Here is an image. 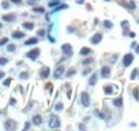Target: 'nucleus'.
<instances>
[{
  "label": "nucleus",
  "instance_id": "20e7f679",
  "mask_svg": "<svg viewBox=\"0 0 139 131\" xmlns=\"http://www.w3.org/2000/svg\"><path fill=\"white\" fill-rule=\"evenodd\" d=\"M49 127L51 128H59L60 127V120L57 116H52L51 117V122H49Z\"/></svg>",
  "mask_w": 139,
  "mask_h": 131
},
{
  "label": "nucleus",
  "instance_id": "72a5a7b5",
  "mask_svg": "<svg viewBox=\"0 0 139 131\" xmlns=\"http://www.w3.org/2000/svg\"><path fill=\"white\" fill-rule=\"evenodd\" d=\"M1 7H3L4 10H6V8H8V7H10V4H8V1H3V4H1Z\"/></svg>",
  "mask_w": 139,
  "mask_h": 131
},
{
  "label": "nucleus",
  "instance_id": "ddd939ff",
  "mask_svg": "<svg viewBox=\"0 0 139 131\" xmlns=\"http://www.w3.org/2000/svg\"><path fill=\"white\" fill-rule=\"evenodd\" d=\"M3 21L6 22H14L15 21V15H3Z\"/></svg>",
  "mask_w": 139,
  "mask_h": 131
},
{
  "label": "nucleus",
  "instance_id": "b1692460",
  "mask_svg": "<svg viewBox=\"0 0 139 131\" xmlns=\"http://www.w3.org/2000/svg\"><path fill=\"white\" fill-rule=\"evenodd\" d=\"M77 73V71H75V70L74 68H71V70H68V71H67V76H68V78H71V76L74 75V74Z\"/></svg>",
  "mask_w": 139,
  "mask_h": 131
},
{
  "label": "nucleus",
  "instance_id": "58836bf2",
  "mask_svg": "<svg viewBox=\"0 0 139 131\" xmlns=\"http://www.w3.org/2000/svg\"><path fill=\"white\" fill-rule=\"evenodd\" d=\"M11 3H14V4H19L21 3V0H10Z\"/></svg>",
  "mask_w": 139,
  "mask_h": 131
},
{
  "label": "nucleus",
  "instance_id": "393cba45",
  "mask_svg": "<svg viewBox=\"0 0 139 131\" xmlns=\"http://www.w3.org/2000/svg\"><path fill=\"white\" fill-rule=\"evenodd\" d=\"M8 63V59L6 57H0V66H6Z\"/></svg>",
  "mask_w": 139,
  "mask_h": 131
},
{
  "label": "nucleus",
  "instance_id": "a19ab883",
  "mask_svg": "<svg viewBox=\"0 0 139 131\" xmlns=\"http://www.w3.org/2000/svg\"><path fill=\"white\" fill-rule=\"evenodd\" d=\"M29 127H30V123H29V122H27V123L25 124V130H27Z\"/></svg>",
  "mask_w": 139,
  "mask_h": 131
},
{
  "label": "nucleus",
  "instance_id": "6ab92c4d",
  "mask_svg": "<svg viewBox=\"0 0 139 131\" xmlns=\"http://www.w3.org/2000/svg\"><path fill=\"white\" fill-rule=\"evenodd\" d=\"M33 11L37 12V14H44V12H45V8H44V7H34V8H33Z\"/></svg>",
  "mask_w": 139,
  "mask_h": 131
},
{
  "label": "nucleus",
  "instance_id": "09e8293b",
  "mask_svg": "<svg viewBox=\"0 0 139 131\" xmlns=\"http://www.w3.org/2000/svg\"><path fill=\"white\" fill-rule=\"evenodd\" d=\"M138 74H139V71H138Z\"/></svg>",
  "mask_w": 139,
  "mask_h": 131
},
{
  "label": "nucleus",
  "instance_id": "1a4fd4ad",
  "mask_svg": "<svg viewBox=\"0 0 139 131\" xmlns=\"http://www.w3.org/2000/svg\"><path fill=\"white\" fill-rule=\"evenodd\" d=\"M101 40H102V34L101 33H97V34H94L93 37H91V44H94V45H97V44H100L101 42Z\"/></svg>",
  "mask_w": 139,
  "mask_h": 131
},
{
  "label": "nucleus",
  "instance_id": "0eeeda50",
  "mask_svg": "<svg viewBox=\"0 0 139 131\" xmlns=\"http://www.w3.org/2000/svg\"><path fill=\"white\" fill-rule=\"evenodd\" d=\"M49 74H51V70H49V67H42L41 68V71H40V75H41V78L42 79H46L49 76Z\"/></svg>",
  "mask_w": 139,
  "mask_h": 131
},
{
  "label": "nucleus",
  "instance_id": "bb28decb",
  "mask_svg": "<svg viewBox=\"0 0 139 131\" xmlns=\"http://www.w3.org/2000/svg\"><path fill=\"white\" fill-rule=\"evenodd\" d=\"M7 51H8V52H14V51H15V45H14V44H10V45L7 47Z\"/></svg>",
  "mask_w": 139,
  "mask_h": 131
},
{
  "label": "nucleus",
  "instance_id": "de8ad7c7",
  "mask_svg": "<svg viewBox=\"0 0 139 131\" xmlns=\"http://www.w3.org/2000/svg\"><path fill=\"white\" fill-rule=\"evenodd\" d=\"M105 1H109V0H105Z\"/></svg>",
  "mask_w": 139,
  "mask_h": 131
},
{
  "label": "nucleus",
  "instance_id": "aec40b11",
  "mask_svg": "<svg viewBox=\"0 0 139 131\" xmlns=\"http://www.w3.org/2000/svg\"><path fill=\"white\" fill-rule=\"evenodd\" d=\"M113 105H115V107H119V108H120V107L123 105V100H122V98H116V100L113 101Z\"/></svg>",
  "mask_w": 139,
  "mask_h": 131
},
{
  "label": "nucleus",
  "instance_id": "dca6fc26",
  "mask_svg": "<svg viewBox=\"0 0 139 131\" xmlns=\"http://www.w3.org/2000/svg\"><path fill=\"white\" fill-rule=\"evenodd\" d=\"M23 28L27 29V30H33V29H34V23H31V22H25Z\"/></svg>",
  "mask_w": 139,
  "mask_h": 131
},
{
  "label": "nucleus",
  "instance_id": "f8f14e48",
  "mask_svg": "<svg viewBox=\"0 0 139 131\" xmlns=\"http://www.w3.org/2000/svg\"><path fill=\"white\" fill-rule=\"evenodd\" d=\"M41 122H42V117L40 116V115H35V116L33 117V123H34L35 126H40V124H41Z\"/></svg>",
  "mask_w": 139,
  "mask_h": 131
},
{
  "label": "nucleus",
  "instance_id": "49530a36",
  "mask_svg": "<svg viewBox=\"0 0 139 131\" xmlns=\"http://www.w3.org/2000/svg\"><path fill=\"white\" fill-rule=\"evenodd\" d=\"M0 29H1V23H0Z\"/></svg>",
  "mask_w": 139,
  "mask_h": 131
},
{
  "label": "nucleus",
  "instance_id": "9d476101",
  "mask_svg": "<svg viewBox=\"0 0 139 131\" xmlns=\"http://www.w3.org/2000/svg\"><path fill=\"white\" fill-rule=\"evenodd\" d=\"M97 73H94L93 75L90 76V78H89V85H90V86H94V85H96V83H97Z\"/></svg>",
  "mask_w": 139,
  "mask_h": 131
},
{
  "label": "nucleus",
  "instance_id": "c756f323",
  "mask_svg": "<svg viewBox=\"0 0 139 131\" xmlns=\"http://www.w3.org/2000/svg\"><path fill=\"white\" fill-rule=\"evenodd\" d=\"M136 75H138V70H134V71L131 73V79H135Z\"/></svg>",
  "mask_w": 139,
  "mask_h": 131
},
{
  "label": "nucleus",
  "instance_id": "c9c22d12",
  "mask_svg": "<svg viewBox=\"0 0 139 131\" xmlns=\"http://www.w3.org/2000/svg\"><path fill=\"white\" fill-rule=\"evenodd\" d=\"M48 38H49V41H51V42H55L56 41V38L53 37V36H51V34H48Z\"/></svg>",
  "mask_w": 139,
  "mask_h": 131
},
{
  "label": "nucleus",
  "instance_id": "5701e85b",
  "mask_svg": "<svg viewBox=\"0 0 139 131\" xmlns=\"http://www.w3.org/2000/svg\"><path fill=\"white\" fill-rule=\"evenodd\" d=\"M105 28H106V29H112V28H113V23H112V22L111 21H105Z\"/></svg>",
  "mask_w": 139,
  "mask_h": 131
},
{
  "label": "nucleus",
  "instance_id": "4468645a",
  "mask_svg": "<svg viewBox=\"0 0 139 131\" xmlns=\"http://www.w3.org/2000/svg\"><path fill=\"white\" fill-rule=\"evenodd\" d=\"M79 53H80V56H89L91 53V51H90V48H82Z\"/></svg>",
  "mask_w": 139,
  "mask_h": 131
},
{
  "label": "nucleus",
  "instance_id": "a878e982",
  "mask_svg": "<svg viewBox=\"0 0 139 131\" xmlns=\"http://www.w3.org/2000/svg\"><path fill=\"white\" fill-rule=\"evenodd\" d=\"M19 78H22V79H27L29 74L27 73H21V74H19Z\"/></svg>",
  "mask_w": 139,
  "mask_h": 131
},
{
  "label": "nucleus",
  "instance_id": "37998d69",
  "mask_svg": "<svg viewBox=\"0 0 139 131\" xmlns=\"http://www.w3.org/2000/svg\"><path fill=\"white\" fill-rule=\"evenodd\" d=\"M35 1H40V0H30V4L31 3H35Z\"/></svg>",
  "mask_w": 139,
  "mask_h": 131
},
{
  "label": "nucleus",
  "instance_id": "423d86ee",
  "mask_svg": "<svg viewBox=\"0 0 139 131\" xmlns=\"http://www.w3.org/2000/svg\"><path fill=\"white\" fill-rule=\"evenodd\" d=\"M64 71H66L64 66H59V67H57L55 71H53V76H55V78H60V76L64 74Z\"/></svg>",
  "mask_w": 139,
  "mask_h": 131
},
{
  "label": "nucleus",
  "instance_id": "7c9ffc66",
  "mask_svg": "<svg viewBox=\"0 0 139 131\" xmlns=\"http://www.w3.org/2000/svg\"><path fill=\"white\" fill-rule=\"evenodd\" d=\"M7 41H8V38H7V37L1 38V40H0V45H6V44H7Z\"/></svg>",
  "mask_w": 139,
  "mask_h": 131
},
{
  "label": "nucleus",
  "instance_id": "4be33fe9",
  "mask_svg": "<svg viewBox=\"0 0 139 131\" xmlns=\"http://www.w3.org/2000/svg\"><path fill=\"white\" fill-rule=\"evenodd\" d=\"M59 3H60V0H52V1H49L48 3V6L49 7H56Z\"/></svg>",
  "mask_w": 139,
  "mask_h": 131
},
{
  "label": "nucleus",
  "instance_id": "2f4dec72",
  "mask_svg": "<svg viewBox=\"0 0 139 131\" xmlns=\"http://www.w3.org/2000/svg\"><path fill=\"white\" fill-rule=\"evenodd\" d=\"M11 82H12V79H11V78H7V79L4 81V83H3V85H4V86H8V85H10Z\"/></svg>",
  "mask_w": 139,
  "mask_h": 131
},
{
  "label": "nucleus",
  "instance_id": "a211bd4d",
  "mask_svg": "<svg viewBox=\"0 0 139 131\" xmlns=\"http://www.w3.org/2000/svg\"><path fill=\"white\" fill-rule=\"evenodd\" d=\"M113 87H115V86H105L104 87L105 94H112V93H113Z\"/></svg>",
  "mask_w": 139,
  "mask_h": 131
},
{
  "label": "nucleus",
  "instance_id": "2eb2a0df",
  "mask_svg": "<svg viewBox=\"0 0 139 131\" xmlns=\"http://www.w3.org/2000/svg\"><path fill=\"white\" fill-rule=\"evenodd\" d=\"M4 127H6V130H11V128H15V123H12L11 120H7V122H6V124H4Z\"/></svg>",
  "mask_w": 139,
  "mask_h": 131
},
{
  "label": "nucleus",
  "instance_id": "473e14b6",
  "mask_svg": "<svg viewBox=\"0 0 139 131\" xmlns=\"http://www.w3.org/2000/svg\"><path fill=\"white\" fill-rule=\"evenodd\" d=\"M91 63H93V59H87V60L83 62V66H89V64H91Z\"/></svg>",
  "mask_w": 139,
  "mask_h": 131
},
{
  "label": "nucleus",
  "instance_id": "e433bc0d",
  "mask_svg": "<svg viewBox=\"0 0 139 131\" xmlns=\"http://www.w3.org/2000/svg\"><path fill=\"white\" fill-rule=\"evenodd\" d=\"M89 73H90V68H87V70H83V73H82V75H83V76H86V75H87V74H89Z\"/></svg>",
  "mask_w": 139,
  "mask_h": 131
},
{
  "label": "nucleus",
  "instance_id": "cd10ccee",
  "mask_svg": "<svg viewBox=\"0 0 139 131\" xmlns=\"http://www.w3.org/2000/svg\"><path fill=\"white\" fill-rule=\"evenodd\" d=\"M132 94H134V98H135V100H139V90L138 89L134 90V93Z\"/></svg>",
  "mask_w": 139,
  "mask_h": 131
},
{
  "label": "nucleus",
  "instance_id": "f257e3e1",
  "mask_svg": "<svg viewBox=\"0 0 139 131\" xmlns=\"http://www.w3.org/2000/svg\"><path fill=\"white\" fill-rule=\"evenodd\" d=\"M40 53H41V51H40L38 48H34L33 51L27 52V53H26V56H27L29 59H31V60H35V59L40 56Z\"/></svg>",
  "mask_w": 139,
  "mask_h": 131
},
{
  "label": "nucleus",
  "instance_id": "9b49d317",
  "mask_svg": "<svg viewBox=\"0 0 139 131\" xmlns=\"http://www.w3.org/2000/svg\"><path fill=\"white\" fill-rule=\"evenodd\" d=\"M38 42V38L37 37H33V38H29L27 41L25 42V45H27V47H30V45H35Z\"/></svg>",
  "mask_w": 139,
  "mask_h": 131
},
{
  "label": "nucleus",
  "instance_id": "7ed1b4c3",
  "mask_svg": "<svg viewBox=\"0 0 139 131\" xmlns=\"http://www.w3.org/2000/svg\"><path fill=\"white\" fill-rule=\"evenodd\" d=\"M80 103H82L83 107H89L90 105V98H89V94L86 92H83V93L80 94Z\"/></svg>",
  "mask_w": 139,
  "mask_h": 131
},
{
  "label": "nucleus",
  "instance_id": "412c9836",
  "mask_svg": "<svg viewBox=\"0 0 139 131\" xmlns=\"http://www.w3.org/2000/svg\"><path fill=\"white\" fill-rule=\"evenodd\" d=\"M63 8H64V10H66V8H68V6H66V4H61V6H59V7H56L55 10L52 11V12H57V11L63 10Z\"/></svg>",
  "mask_w": 139,
  "mask_h": 131
},
{
  "label": "nucleus",
  "instance_id": "f3484780",
  "mask_svg": "<svg viewBox=\"0 0 139 131\" xmlns=\"http://www.w3.org/2000/svg\"><path fill=\"white\" fill-rule=\"evenodd\" d=\"M12 37H14V38H23L25 33H21V31H14V33H12Z\"/></svg>",
  "mask_w": 139,
  "mask_h": 131
},
{
  "label": "nucleus",
  "instance_id": "f03ea898",
  "mask_svg": "<svg viewBox=\"0 0 139 131\" xmlns=\"http://www.w3.org/2000/svg\"><path fill=\"white\" fill-rule=\"evenodd\" d=\"M132 60H134V55H132V53H127V55H124V57H123V66H124V67L131 66Z\"/></svg>",
  "mask_w": 139,
  "mask_h": 131
},
{
  "label": "nucleus",
  "instance_id": "c85d7f7f",
  "mask_svg": "<svg viewBox=\"0 0 139 131\" xmlns=\"http://www.w3.org/2000/svg\"><path fill=\"white\" fill-rule=\"evenodd\" d=\"M63 108H64V105H63L61 103H59V104L55 107V109H56V111H63Z\"/></svg>",
  "mask_w": 139,
  "mask_h": 131
},
{
  "label": "nucleus",
  "instance_id": "39448f33",
  "mask_svg": "<svg viewBox=\"0 0 139 131\" xmlns=\"http://www.w3.org/2000/svg\"><path fill=\"white\" fill-rule=\"evenodd\" d=\"M61 52L64 53V55H67V56H71L72 55V47H71L70 44L61 45Z\"/></svg>",
  "mask_w": 139,
  "mask_h": 131
},
{
  "label": "nucleus",
  "instance_id": "ea45409f",
  "mask_svg": "<svg viewBox=\"0 0 139 131\" xmlns=\"http://www.w3.org/2000/svg\"><path fill=\"white\" fill-rule=\"evenodd\" d=\"M4 75H6V74H4L3 71H0V79H3V78H4Z\"/></svg>",
  "mask_w": 139,
  "mask_h": 131
},
{
  "label": "nucleus",
  "instance_id": "4c0bfd02",
  "mask_svg": "<svg viewBox=\"0 0 139 131\" xmlns=\"http://www.w3.org/2000/svg\"><path fill=\"white\" fill-rule=\"evenodd\" d=\"M122 26H123V28H127V26H128V22H127V21H123V22H122Z\"/></svg>",
  "mask_w": 139,
  "mask_h": 131
},
{
  "label": "nucleus",
  "instance_id": "a18cd8bd",
  "mask_svg": "<svg viewBox=\"0 0 139 131\" xmlns=\"http://www.w3.org/2000/svg\"><path fill=\"white\" fill-rule=\"evenodd\" d=\"M136 53H139V45L136 47Z\"/></svg>",
  "mask_w": 139,
  "mask_h": 131
},
{
  "label": "nucleus",
  "instance_id": "79ce46f5",
  "mask_svg": "<svg viewBox=\"0 0 139 131\" xmlns=\"http://www.w3.org/2000/svg\"><path fill=\"white\" fill-rule=\"evenodd\" d=\"M17 104V101H15V98H11V105H15Z\"/></svg>",
  "mask_w": 139,
  "mask_h": 131
},
{
  "label": "nucleus",
  "instance_id": "c03bdc74",
  "mask_svg": "<svg viewBox=\"0 0 139 131\" xmlns=\"http://www.w3.org/2000/svg\"><path fill=\"white\" fill-rule=\"evenodd\" d=\"M83 1H85V0H78V3H79V4H82Z\"/></svg>",
  "mask_w": 139,
  "mask_h": 131
},
{
  "label": "nucleus",
  "instance_id": "f704fd0d",
  "mask_svg": "<svg viewBox=\"0 0 139 131\" xmlns=\"http://www.w3.org/2000/svg\"><path fill=\"white\" fill-rule=\"evenodd\" d=\"M45 34H46L45 30H38V36H40V37H44Z\"/></svg>",
  "mask_w": 139,
  "mask_h": 131
},
{
  "label": "nucleus",
  "instance_id": "6e6552de",
  "mask_svg": "<svg viewBox=\"0 0 139 131\" xmlns=\"http://www.w3.org/2000/svg\"><path fill=\"white\" fill-rule=\"evenodd\" d=\"M109 75H111V68H109L108 66H104L101 68V76L102 78H109Z\"/></svg>",
  "mask_w": 139,
  "mask_h": 131
}]
</instances>
